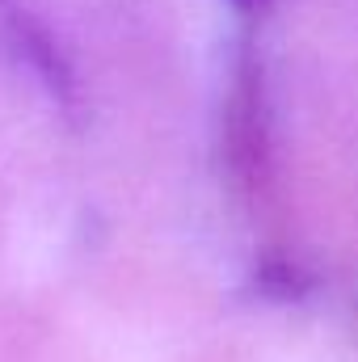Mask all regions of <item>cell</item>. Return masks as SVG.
<instances>
[{"mask_svg": "<svg viewBox=\"0 0 358 362\" xmlns=\"http://www.w3.org/2000/svg\"><path fill=\"white\" fill-rule=\"evenodd\" d=\"M236 4H262V0H236Z\"/></svg>", "mask_w": 358, "mask_h": 362, "instance_id": "obj_1", "label": "cell"}]
</instances>
